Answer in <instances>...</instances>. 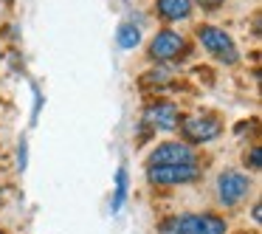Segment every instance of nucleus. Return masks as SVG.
I'll use <instances>...</instances> for the list:
<instances>
[{"instance_id":"10","label":"nucleus","mask_w":262,"mask_h":234,"mask_svg":"<svg viewBox=\"0 0 262 234\" xmlns=\"http://www.w3.org/2000/svg\"><path fill=\"white\" fill-rule=\"evenodd\" d=\"M116 40H119L121 48H136L138 42H141V31H138V26L124 23V26L119 29V34H116Z\"/></svg>"},{"instance_id":"7","label":"nucleus","mask_w":262,"mask_h":234,"mask_svg":"<svg viewBox=\"0 0 262 234\" xmlns=\"http://www.w3.org/2000/svg\"><path fill=\"white\" fill-rule=\"evenodd\" d=\"M183 51V37L175 31H158L149 46V57L152 59H172Z\"/></svg>"},{"instance_id":"5","label":"nucleus","mask_w":262,"mask_h":234,"mask_svg":"<svg viewBox=\"0 0 262 234\" xmlns=\"http://www.w3.org/2000/svg\"><path fill=\"white\" fill-rule=\"evenodd\" d=\"M183 138L192 144H203V141H211V138L220 133V121H214L211 116H194V119H186L183 121Z\"/></svg>"},{"instance_id":"8","label":"nucleus","mask_w":262,"mask_h":234,"mask_svg":"<svg viewBox=\"0 0 262 234\" xmlns=\"http://www.w3.org/2000/svg\"><path fill=\"white\" fill-rule=\"evenodd\" d=\"M144 119H147L152 127H158V130H175L178 121H181V110H178L172 102H158V104H152V108L147 110Z\"/></svg>"},{"instance_id":"4","label":"nucleus","mask_w":262,"mask_h":234,"mask_svg":"<svg viewBox=\"0 0 262 234\" xmlns=\"http://www.w3.org/2000/svg\"><path fill=\"white\" fill-rule=\"evenodd\" d=\"M248 189H251V181H248V175H243V172L228 169V172H223V175L217 178V195H220V200L226 206H237L239 200L248 195Z\"/></svg>"},{"instance_id":"1","label":"nucleus","mask_w":262,"mask_h":234,"mask_svg":"<svg viewBox=\"0 0 262 234\" xmlns=\"http://www.w3.org/2000/svg\"><path fill=\"white\" fill-rule=\"evenodd\" d=\"M164 234H226V220L217 215H175L161 226Z\"/></svg>"},{"instance_id":"14","label":"nucleus","mask_w":262,"mask_h":234,"mask_svg":"<svg viewBox=\"0 0 262 234\" xmlns=\"http://www.w3.org/2000/svg\"><path fill=\"white\" fill-rule=\"evenodd\" d=\"M0 234H3V231H0Z\"/></svg>"},{"instance_id":"3","label":"nucleus","mask_w":262,"mask_h":234,"mask_svg":"<svg viewBox=\"0 0 262 234\" xmlns=\"http://www.w3.org/2000/svg\"><path fill=\"white\" fill-rule=\"evenodd\" d=\"M198 40L203 42L206 51L214 54V57L223 59V62H234V59H237V51H234L231 37H228L226 31L214 29V26H200V29H198Z\"/></svg>"},{"instance_id":"12","label":"nucleus","mask_w":262,"mask_h":234,"mask_svg":"<svg viewBox=\"0 0 262 234\" xmlns=\"http://www.w3.org/2000/svg\"><path fill=\"white\" fill-rule=\"evenodd\" d=\"M251 166H254V169H259V147L251 150Z\"/></svg>"},{"instance_id":"11","label":"nucleus","mask_w":262,"mask_h":234,"mask_svg":"<svg viewBox=\"0 0 262 234\" xmlns=\"http://www.w3.org/2000/svg\"><path fill=\"white\" fill-rule=\"evenodd\" d=\"M124 198H127V169L121 166V169L116 172V198H113V211H119V209H121Z\"/></svg>"},{"instance_id":"13","label":"nucleus","mask_w":262,"mask_h":234,"mask_svg":"<svg viewBox=\"0 0 262 234\" xmlns=\"http://www.w3.org/2000/svg\"><path fill=\"white\" fill-rule=\"evenodd\" d=\"M200 3H217V0H200Z\"/></svg>"},{"instance_id":"2","label":"nucleus","mask_w":262,"mask_h":234,"mask_svg":"<svg viewBox=\"0 0 262 234\" xmlns=\"http://www.w3.org/2000/svg\"><path fill=\"white\" fill-rule=\"evenodd\" d=\"M149 181L158 183V186H175V183H189L198 181L200 169L194 166V161L189 164H164V166H149Z\"/></svg>"},{"instance_id":"6","label":"nucleus","mask_w":262,"mask_h":234,"mask_svg":"<svg viewBox=\"0 0 262 234\" xmlns=\"http://www.w3.org/2000/svg\"><path fill=\"white\" fill-rule=\"evenodd\" d=\"M189 161H194V155H192V150H189L186 144H181V141H166V144H161V147L149 155V166L189 164Z\"/></svg>"},{"instance_id":"9","label":"nucleus","mask_w":262,"mask_h":234,"mask_svg":"<svg viewBox=\"0 0 262 234\" xmlns=\"http://www.w3.org/2000/svg\"><path fill=\"white\" fill-rule=\"evenodd\" d=\"M192 12V0H158V14L166 20H183Z\"/></svg>"}]
</instances>
